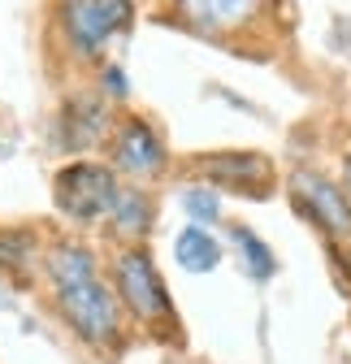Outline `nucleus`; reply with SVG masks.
<instances>
[{
  "label": "nucleus",
  "mask_w": 351,
  "mask_h": 364,
  "mask_svg": "<svg viewBox=\"0 0 351 364\" xmlns=\"http://www.w3.org/2000/svg\"><path fill=\"white\" fill-rule=\"evenodd\" d=\"M109 282L117 291V304L126 312L130 326L148 330L152 338H165L173 347H183V316L169 299V287L161 278V269L144 243H130L113 256L109 264Z\"/></svg>",
  "instance_id": "nucleus-1"
},
{
  "label": "nucleus",
  "mask_w": 351,
  "mask_h": 364,
  "mask_svg": "<svg viewBox=\"0 0 351 364\" xmlns=\"http://www.w3.org/2000/svg\"><path fill=\"white\" fill-rule=\"evenodd\" d=\"M53 308L61 316V326L92 351H117L126 343V312L117 304V291L113 282L104 278H87V282H74V287H61L53 291Z\"/></svg>",
  "instance_id": "nucleus-2"
},
{
  "label": "nucleus",
  "mask_w": 351,
  "mask_h": 364,
  "mask_svg": "<svg viewBox=\"0 0 351 364\" xmlns=\"http://www.w3.org/2000/svg\"><path fill=\"white\" fill-rule=\"evenodd\" d=\"M122 191V178L104 161H70L53 178V204L74 225H104Z\"/></svg>",
  "instance_id": "nucleus-3"
},
{
  "label": "nucleus",
  "mask_w": 351,
  "mask_h": 364,
  "mask_svg": "<svg viewBox=\"0 0 351 364\" xmlns=\"http://www.w3.org/2000/svg\"><path fill=\"white\" fill-rule=\"evenodd\" d=\"M135 0H57V31L74 61H96L130 26Z\"/></svg>",
  "instance_id": "nucleus-4"
},
{
  "label": "nucleus",
  "mask_w": 351,
  "mask_h": 364,
  "mask_svg": "<svg viewBox=\"0 0 351 364\" xmlns=\"http://www.w3.org/2000/svg\"><path fill=\"white\" fill-rule=\"evenodd\" d=\"M291 204H295V213L313 225V230H321L334 247L338 243H351V200H347V191L338 187L334 178H325L321 169H295L291 173Z\"/></svg>",
  "instance_id": "nucleus-5"
},
{
  "label": "nucleus",
  "mask_w": 351,
  "mask_h": 364,
  "mask_svg": "<svg viewBox=\"0 0 351 364\" xmlns=\"http://www.w3.org/2000/svg\"><path fill=\"white\" fill-rule=\"evenodd\" d=\"M109 165L117 178H130V182H156L165 169H169V148H165V134L139 117V113H126L113 122V134H109Z\"/></svg>",
  "instance_id": "nucleus-6"
},
{
  "label": "nucleus",
  "mask_w": 351,
  "mask_h": 364,
  "mask_svg": "<svg viewBox=\"0 0 351 364\" xmlns=\"http://www.w3.org/2000/svg\"><path fill=\"white\" fill-rule=\"evenodd\" d=\"M195 161H200L195 169L208 187L243 196V200H269L274 161L265 152H208V156H195Z\"/></svg>",
  "instance_id": "nucleus-7"
},
{
  "label": "nucleus",
  "mask_w": 351,
  "mask_h": 364,
  "mask_svg": "<svg viewBox=\"0 0 351 364\" xmlns=\"http://www.w3.org/2000/svg\"><path fill=\"white\" fill-rule=\"evenodd\" d=\"M178 18L200 35H239L265 18L269 0H173Z\"/></svg>",
  "instance_id": "nucleus-8"
},
{
  "label": "nucleus",
  "mask_w": 351,
  "mask_h": 364,
  "mask_svg": "<svg viewBox=\"0 0 351 364\" xmlns=\"http://www.w3.org/2000/svg\"><path fill=\"white\" fill-rule=\"evenodd\" d=\"M57 126H61V148L65 152H87V148L109 144L113 113H109V105L100 96H70Z\"/></svg>",
  "instance_id": "nucleus-9"
},
{
  "label": "nucleus",
  "mask_w": 351,
  "mask_h": 364,
  "mask_svg": "<svg viewBox=\"0 0 351 364\" xmlns=\"http://www.w3.org/2000/svg\"><path fill=\"white\" fill-rule=\"evenodd\" d=\"M43 278H48V291H61V287H74V282H87V278H100V256L92 243L82 239H57L53 247H43Z\"/></svg>",
  "instance_id": "nucleus-10"
},
{
  "label": "nucleus",
  "mask_w": 351,
  "mask_h": 364,
  "mask_svg": "<svg viewBox=\"0 0 351 364\" xmlns=\"http://www.w3.org/2000/svg\"><path fill=\"white\" fill-rule=\"evenodd\" d=\"M152 221H156V200H152L144 187H126V182H122L117 204H113V213L104 217V230L130 247V243H144V239L152 235Z\"/></svg>",
  "instance_id": "nucleus-11"
},
{
  "label": "nucleus",
  "mask_w": 351,
  "mask_h": 364,
  "mask_svg": "<svg viewBox=\"0 0 351 364\" xmlns=\"http://www.w3.org/2000/svg\"><path fill=\"white\" fill-rule=\"evenodd\" d=\"M226 247L222 239H217L208 225H187V230H178V239H173V260H178L187 273H212L217 264H222Z\"/></svg>",
  "instance_id": "nucleus-12"
},
{
  "label": "nucleus",
  "mask_w": 351,
  "mask_h": 364,
  "mask_svg": "<svg viewBox=\"0 0 351 364\" xmlns=\"http://www.w3.org/2000/svg\"><path fill=\"white\" fill-rule=\"evenodd\" d=\"M230 247H234V260L243 264V273L252 282H269L278 273V256L274 247L260 239L252 225H230Z\"/></svg>",
  "instance_id": "nucleus-13"
},
{
  "label": "nucleus",
  "mask_w": 351,
  "mask_h": 364,
  "mask_svg": "<svg viewBox=\"0 0 351 364\" xmlns=\"http://www.w3.org/2000/svg\"><path fill=\"white\" fill-rule=\"evenodd\" d=\"M43 256L35 247V239L26 230H0V269H9V273H26L35 269Z\"/></svg>",
  "instance_id": "nucleus-14"
},
{
  "label": "nucleus",
  "mask_w": 351,
  "mask_h": 364,
  "mask_svg": "<svg viewBox=\"0 0 351 364\" xmlns=\"http://www.w3.org/2000/svg\"><path fill=\"white\" fill-rule=\"evenodd\" d=\"M183 208L195 225H212V221H222V191L208 187V182H195V187H183Z\"/></svg>",
  "instance_id": "nucleus-15"
},
{
  "label": "nucleus",
  "mask_w": 351,
  "mask_h": 364,
  "mask_svg": "<svg viewBox=\"0 0 351 364\" xmlns=\"http://www.w3.org/2000/svg\"><path fill=\"white\" fill-rule=\"evenodd\" d=\"M100 91H104L109 100H126V96H130L126 70H122V65H104V70H100Z\"/></svg>",
  "instance_id": "nucleus-16"
},
{
  "label": "nucleus",
  "mask_w": 351,
  "mask_h": 364,
  "mask_svg": "<svg viewBox=\"0 0 351 364\" xmlns=\"http://www.w3.org/2000/svg\"><path fill=\"white\" fill-rule=\"evenodd\" d=\"M342 191H347V200H351V156L342 161Z\"/></svg>",
  "instance_id": "nucleus-17"
}]
</instances>
